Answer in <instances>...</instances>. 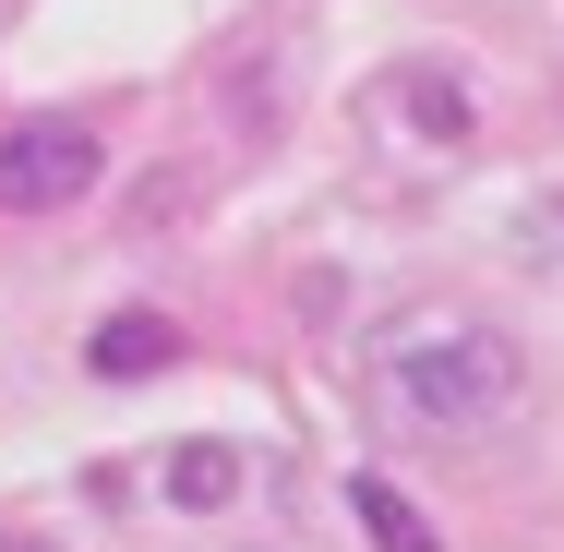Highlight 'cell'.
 Returning <instances> with one entry per match:
<instances>
[{"instance_id":"1","label":"cell","mask_w":564,"mask_h":552,"mask_svg":"<svg viewBox=\"0 0 564 552\" xmlns=\"http://www.w3.org/2000/svg\"><path fill=\"white\" fill-rule=\"evenodd\" d=\"M384 397H397L409 421H433V433H480V421H505V409L529 397V360H517L505 325L433 313V325H409L384 348Z\"/></svg>"},{"instance_id":"2","label":"cell","mask_w":564,"mask_h":552,"mask_svg":"<svg viewBox=\"0 0 564 552\" xmlns=\"http://www.w3.org/2000/svg\"><path fill=\"white\" fill-rule=\"evenodd\" d=\"M97 193V132L85 120H12L0 132V217H61Z\"/></svg>"},{"instance_id":"3","label":"cell","mask_w":564,"mask_h":552,"mask_svg":"<svg viewBox=\"0 0 564 552\" xmlns=\"http://www.w3.org/2000/svg\"><path fill=\"white\" fill-rule=\"evenodd\" d=\"M169 360H181V325H169V313H144V301L85 336V372H97V385H144V372H169Z\"/></svg>"},{"instance_id":"4","label":"cell","mask_w":564,"mask_h":552,"mask_svg":"<svg viewBox=\"0 0 564 552\" xmlns=\"http://www.w3.org/2000/svg\"><path fill=\"white\" fill-rule=\"evenodd\" d=\"M348 517H360V541H372V552H445V541H433V517H421L397 480H372V468H348Z\"/></svg>"},{"instance_id":"5","label":"cell","mask_w":564,"mask_h":552,"mask_svg":"<svg viewBox=\"0 0 564 552\" xmlns=\"http://www.w3.org/2000/svg\"><path fill=\"white\" fill-rule=\"evenodd\" d=\"M228 493H240V456H228V444H169V505H193V517H217Z\"/></svg>"},{"instance_id":"6","label":"cell","mask_w":564,"mask_h":552,"mask_svg":"<svg viewBox=\"0 0 564 552\" xmlns=\"http://www.w3.org/2000/svg\"><path fill=\"white\" fill-rule=\"evenodd\" d=\"M409 85H421V97H409V109H421V132H468V97H456V73H409Z\"/></svg>"},{"instance_id":"7","label":"cell","mask_w":564,"mask_h":552,"mask_svg":"<svg viewBox=\"0 0 564 552\" xmlns=\"http://www.w3.org/2000/svg\"><path fill=\"white\" fill-rule=\"evenodd\" d=\"M0 552H61V541H36V529H0Z\"/></svg>"}]
</instances>
